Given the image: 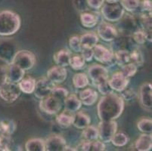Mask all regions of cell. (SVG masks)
I'll return each mask as SVG.
<instances>
[{
  "instance_id": "30bf717a",
  "label": "cell",
  "mask_w": 152,
  "mask_h": 151,
  "mask_svg": "<svg viewBox=\"0 0 152 151\" xmlns=\"http://www.w3.org/2000/svg\"><path fill=\"white\" fill-rule=\"evenodd\" d=\"M93 49V58L102 63L109 64L114 61V52L102 45H95Z\"/></svg>"
},
{
  "instance_id": "52a82bcc",
  "label": "cell",
  "mask_w": 152,
  "mask_h": 151,
  "mask_svg": "<svg viewBox=\"0 0 152 151\" xmlns=\"http://www.w3.org/2000/svg\"><path fill=\"white\" fill-rule=\"evenodd\" d=\"M21 91L17 83L6 82L0 88V98L7 103H12L19 98Z\"/></svg>"
},
{
  "instance_id": "e575fe53",
  "label": "cell",
  "mask_w": 152,
  "mask_h": 151,
  "mask_svg": "<svg viewBox=\"0 0 152 151\" xmlns=\"http://www.w3.org/2000/svg\"><path fill=\"white\" fill-rule=\"evenodd\" d=\"M12 135H8L0 132V151L10 150L12 146Z\"/></svg>"
},
{
  "instance_id": "9c48e42d",
  "label": "cell",
  "mask_w": 152,
  "mask_h": 151,
  "mask_svg": "<svg viewBox=\"0 0 152 151\" xmlns=\"http://www.w3.org/2000/svg\"><path fill=\"white\" fill-rule=\"evenodd\" d=\"M55 87V84L48 78L40 79L36 82L34 93L37 98L42 99L50 95Z\"/></svg>"
},
{
  "instance_id": "44dd1931",
  "label": "cell",
  "mask_w": 152,
  "mask_h": 151,
  "mask_svg": "<svg viewBox=\"0 0 152 151\" xmlns=\"http://www.w3.org/2000/svg\"><path fill=\"white\" fill-rule=\"evenodd\" d=\"M70 58L71 54L68 50L62 49L54 55V61L58 66L65 67L70 64Z\"/></svg>"
},
{
  "instance_id": "5bb4252c",
  "label": "cell",
  "mask_w": 152,
  "mask_h": 151,
  "mask_svg": "<svg viewBox=\"0 0 152 151\" xmlns=\"http://www.w3.org/2000/svg\"><path fill=\"white\" fill-rule=\"evenodd\" d=\"M45 150L47 151H64L66 141L60 135H52L45 141Z\"/></svg>"
},
{
  "instance_id": "f6af8a7d",
  "label": "cell",
  "mask_w": 152,
  "mask_h": 151,
  "mask_svg": "<svg viewBox=\"0 0 152 151\" xmlns=\"http://www.w3.org/2000/svg\"><path fill=\"white\" fill-rule=\"evenodd\" d=\"M9 65L0 66V88L8 81V79H7V70H8Z\"/></svg>"
},
{
  "instance_id": "7dc6e473",
  "label": "cell",
  "mask_w": 152,
  "mask_h": 151,
  "mask_svg": "<svg viewBox=\"0 0 152 151\" xmlns=\"http://www.w3.org/2000/svg\"><path fill=\"white\" fill-rule=\"evenodd\" d=\"M141 6L144 12H151V0H142V2H141Z\"/></svg>"
},
{
  "instance_id": "681fc988",
  "label": "cell",
  "mask_w": 152,
  "mask_h": 151,
  "mask_svg": "<svg viewBox=\"0 0 152 151\" xmlns=\"http://www.w3.org/2000/svg\"><path fill=\"white\" fill-rule=\"evenodd\" d=\"M107 2H118V0H105Z\"/></svg>"
},
{
  "instance_id": "8992f818",
  "label": "cell",
  "mask_w": 152,
  "mask_h": 151,
  "mask_svg": "<svg viewBox=\"0 0 152 151\" xmlns=\"http://www.w3.org/2000/svg\"><path fill=\"white\" fill-rule=\"evenodd\" d=\"M64 101L52 95H49L41 99L39 108L44 113L49 115L57 114L61 110Z\"/></svg>"
},
{
  "instance_id": "3957f363",
  "label": "cell",
  "mask_w": 152,
  "mask_h": 151,
  "mask_svg": "<svg viewBox=\"0 0 152 151\" xmlns=\"http://www.w3.org/2000/svg\"><path fill=\"white\" fill-rule=\"evenodd\" d=\"M101 8L102 15L107 21H119L125 14V10L118 2L104 3Z\"/></svg>"
},
{
  "instance_id": "d6986e66",
  "label": "cell",
  "mask_w": 152,
  "mask_h": 151,
  "mask_svg": "<svg viewBox=\"0 0 152 151\" xmlns=\"http://www.w3.org/2000/svg\"><path fill=\"white\" fill-rule=\"evenodd\" d=\"M136 150L139 151H149L151 150L152 138L151 135L144 133L136 140L135 144Z\"/></svg>"
},
{
  "instance_id": "8fae6325",
  "label": "cell",
  "mask_w": 152,
  "mask_h": 151,
  "mask_svg": "<svg viewBox=\"0 0 152 151\" xmlns=\"http://www.w3.org/2000/svg\"><path fill=\"white\" fill-rule=\"evenodd\" d=\"M97 32L99 36L105 42L114 41L118 36L117 29L113 25L106 22H102L98 26Z\"/></svg>"
},
{
  "instance_id": "9a60e30c",
  "label": "cell",
  "mask_w": 152,
  "mask_h": 151,
  "mask_svg": "<svg viewBox=\"0 0 152 151\" xmlns=\"http://www.w3.org/2000/svg\"><path fill=\"white\" fill-rule=\"evenodd\" d=\"M152 85L151 83L146 82L140 87L139 90V101L142 106L145 109H151L152 106Z\"/></svg>"
},
{
  "instance_id": "f35d334b",
  "label": "cell",
  "mask_w": 152,
  "mask_h": 151,
  "mask_svg": "<svg viewBox=\"0 0 152 151\" xmlns=\"http://www.w3.org/2000/svg\"><path fill=\"white\" fill-rule=\"evenodd\" d=\"M68 91L66 88H63V87H55L52 89L51 95L58 98V99L61 100L62 101H64L65 100V98L68 96Z\"/></svg>"
},
{
  "instance_id": "ffe728a7",
  "label": "cell",
  "mask_w": 152,
  "mask_h": 151,
  "mask_svg": "<svg viewBox=\"0 0 152 151\" xmlns=\"http://www.w3.org/2000/svg\"><path fill=\"white\" fill-rule=\"evenodd\" d=\"M64 104L66 110L74 113L80 109L82 102L80 99L77 98L75 95H71L65 98V100L64 101Z\"/></svg>"
},
{
  "instance_id": "83f0119b",
  "label": "cell",
  "mask_w": 152,
  "mask_h": 151,
  "mask_svg": "<svg viewBox=\"0 0 152 151\" xmlns=\"http://www.w3.org/2000/svg\"><path fill=\"white\" fill-rule=\"evenodd\" d=\"M114 55V62L119 65V66H123L126 63H129V52L126 49L118 50Z\"/></svg>"
},
{
  "instance_id": "d4e9b609",
  "label": "cell",
  "mask_w": 152,
  "mask_h": 151,
  "mask_svg": "<svg viewBox=\"0 0 152 151\" xmlns=\"http://www.w3.org/2000/svg\"><path fill=\"white\" fill-rule=\"evenodd\" d=\"M73 113L67 110H64V112L58 114L56 117V122L58 124L64 128H67L73 124L74 120V114Z\"/></svg>"
},
{
  "instance_id": "ee69618b",
  "label": "cell",
  "mask_w": 152,
  "mask_h": 151,
  "mask_svg": "<svg viewBox=\"0 0 152 151\" xmlns=\"http://www.w3.org/2000/svg\"><path fill=\"white\" fill-rule=\"evenodd\" d=\"M82 55L81 56L83 58L84 60L87 62H89L92 60L93 58V49L91 48H83L81 51Z\"/></svg>"
},
{
  "instance_id": "b9f144b4",
  "label": "cell",
  "mask_w": 152,
  "mask_h": 151,
  "mask_svg": "<svg viewBox=\"0 0 152 151\" xmlns=\"http://www.w3.org/2000/svg\"><path fill=\"white\" fill-rule=\"evenodd\" d=\"M135 96H136L135 91L131 88H126L124 91H121V97L125 101H131V100L134 99Z\"/></svg>"
},
{
  "instance_id": "74e56055",
  "label": "cell",
  "mask_w": 152,
  "mask_h": 151,
  "mask_svg": "<svg viewBox=\"0 0 152 151\" xmlns=\"http://www.w3.org/2000/svg\"><path fill=\"white\" fill-rule=\"evenodd\" d=\"M137 66L132 63H128L122 66V70L121 73L124 74V76L126 78H130V77L135 76V73H137Z\"/></svg>"
},
{
  "instance_id": "8d00e7d4",
  "label": "cell",
  "mask_w": 152,
  "mask_h": 151,
  "mask_svg": "<svg viewBox=\"0 0 152 151\" xmlns=\"http://www.w3.org/2000/svg\"><path fill=\"white\" fill-rule=\"evenodd\" d=\"M121 4L124 10L129 12L135 11L140 5L139 0H121Z\"/></svg>"
},
{
  "instance_id": "d590c367",
  "label": "cell",
  "mask_w": 152,
  "mask_h": 151,
  "mask_svg": "<svg viewBox=\"0 0 152 151\" xmlns=\"http://www.w3.org/2000/svg\"><path fill=\"white\" fill-rule=\"evenodd\" d=\"M137 127L140 131L151 134L152 130V121L150 119H142L137 123Z\"/></svg>"
},
{
  "instance_id": "bcb514c9",
  "label": "cell",
  "mask_w": 152,
  "mask_h": 151,
  "mask_svg": "<svg viewBox=\"0 0 152 151\" xmlns=\"http://www.w3.org/2000/svg\"><path fill=\"white\" fill-rule=\"evenodd\" d=\"M105 2V0H87V4L93 9H100Z\"/></svg>"
},
{
  "instance_id": "2e32d148",
  "label": "cell",
  "mask_w": 152,
  "mask_h": 151,
  "mask_svg": "<svg viewBox=\"0 0 152 151\" xmlns=\"http://www.w3.org/2000/svg\"><path fill=\"white\" fill-rule=\"evenodd\" d=\"M25 72L17 65L10 63L7 70V79L8 81L13 83H18L24 77Z\"/></svg>"
},
{
  "instance_id": "7a4b0ae2",
  "label": "cell",
  "mask_w": 152,
  "mask_h": 151,
  "mask_svg": "<svg viewBox=\"0 0 152 151\" xmlns=\"http://www.w3.org/2000/svg\"><path fill=\"white\" fill-rule=\"evenodd\" d=\"M20 27V18L11 11L0 12V36H8L15 34Z\"/></svg>"
},
{
  "instance_id": "4dcf8cb0",
  "label": "cell",
  "mask_w": 152,
  "mask_h": 151,
  "mask_svg": "<svg viewBox=\"0 0 152 151\" xmlns=\"http://www.w3.org/2000/svg\"><path fill=\"white\" fill-rule=\"evenodd\" d=\"M73 83L75 88H83L89 84V78L85 73H77L73 78Z\"/></svg>"
},
{
  "instance_id": "f1b7e54d",
  "label": "cell",
  "mask_w": 152,
  "mask_h": 151,
  "mask_svg": "<svg viewBox=\"0 0 152 151\" xmlns=\"http://www.w3.org/2000/svg\"><path fill=\"white\" fill-rule=\"evenodd\" d=\"M17 125L13 120H5L0 122V132L8 135H12L16 130Z\"/></svg>"
},
{
  "instance_id": "cb8c5ba5",
  "label": "cell",
  "mask_w": 152,
  "mask_h": 151,
  "mask_svg": "<svg viewBox=\"0 0 152 151\" xmlns=\"http://www.w3.org/2000/svg\"><path fill=\"white\" fill-rule=\"evenodd\" d=\"M36 80L31 77L23 78L18 82V86L20 91L25 94L34 93L35 89Z\"/></svg>"
},
{
  "instance_id": "277c9868",
  "label": "cell",
  "mask_w": 152,
  "mask_h": 151,
  "mask_svg": "<svg viewBox=\"0 0 152 151\" xmlns=\"http://www.w3.org/2000/svg\"><path fill=\"white\" fill-rule=\"evenodd\" d=\"M36 63V57L34 53L27 50H21L15 54L12 63L17 65L22 70H30Z\"/></svg>"
},
{
  "instance_id": "4fadbf2b",
  "label": "cell",
  "mask_w": 152,
  "mask_h": 151,
  "mask_svg": "<svg viewBox=\"0 0 152 151\" xmlns=\"http://www.w3.org/2000/svg\"><path fill=\"white\" fill-rule=\"evenodd\" d=\"M67 77V72L64 67L61 66H52L47 72V78L54 84H60L65 81Z\"/></svg>"
},
{
  "instance_id": "60d3db41",
  "label": "cell",
  "mask_w": 152,
  "mask_h": 151,
  "mask_svg": "<svg viewBox=\"0 0 152 151\" xmlns=\"http://www.w3.org/2000/svg\"><path fill=\"white\" fill-rule=\"evenodd\" d=\"M132 38H133L134 41L139 45L145 44L147 40L145 32L142 31V30H137V31L134 32L132 34Z\"/></svg>"
},
{
  "instance_id": "ba28073f",
  "label": "cell",
  "mask_w": 152,
  "mask_h": 151,
  "mask_svg": "<svg viewBox=\"0 0 152 151\" xmlns=\"http://www.w3.org/2000/svg\"><path fill=\"white\" fill-rule=\"evenodd\" d=\"M88 74L92 83L96 86L108 80V71L102 65L95 64L91 66L88 70Z\"/></svg>"
},
{
  "instance_id": "c3c4849f",
  "label": "cell",
  "mask_w": 152,
  "mask_h": 151,
  "mask_svg": "<svg viewBox=\"0 0 152 151\" xmlns=\"http://www.w3.org/2000/svg\"><path fill=\"white\" fill-rule=\"evenodd\" d=\"M9 62L5 60V58L0 57V66H5V65H9Z\"/></svg>"
},
{
  "instance_id": "e0dca14e",
  "label": "cell",
  "mask_w": 152,
  "mask_h": 151,
  "mask_svg": "<svg viewBox=\"0 0 152 151\" xmlns=\"http://www.w3.org/2000/svg\"><path fill=\"white\" fill-rule=\"evenodd\" d=\"M105 150V145L101 141H89L84 140L77 146V150L82 151H103Z\"/></svg>"
},
{
  "instance_id": "7402d4cb",
  "label": "cell",
  "mask_w": 152,
  "mask_h": 151,
  "mask_svg": "<svg viewBox=\"0 0 152 151\" xmlns=\"http://www.w3.org/2000/svg\"><path fill=\"white\" fill-rule=\"evenodd\" d=\"M91 119L88 115L83 112H78L74 115L73 124L74 126L79 129H83L86 127L90 125Z\"/></svg>"
},
{
  "instance_id": "484cf974",
  "label": "cell",
  "mask_w": 152,
  "mask_h": 151,
  "mask_svg": "<svg viewBox=\"0 0 152 151\" xmlns=\"http://www.w3.org/2000/svg\"><path fill=\"white\" fill-rule=\"evenodd\" d=\"M80 21L82 25L86 28H92L98 23V16L95 14L84 12L80 15Z\"/></svg>"
},
{
  "instance_id": "603a6c76",
  "label": "cell",
  "mask_w": 152,
  "mask_h": 151,
  "mask_svg": "<svg viewBox=\"0 0 152 151\" xmlns=\"http://www.w3.org/2000/svg\"><path fill=\"white\" fill-rule=\"evenodd\" d=\"M82 48H92L99 42V36L94 33H87L80 37Z\"/></svg>"
},
{
  "instance_id": "7bdbcfd3",
  "label": "cell",
  "mask_w": 152,
  "mask_h": 151,
  "mask_svg": "<svg viewBox=\"0 0 152 151\" xmlns=\"http://www.w3.org/2000/svg\"><path fill=\"white\" fill-rule=\"evenodd\" d=\"M98 89H99V91L102 94V95H108V94L113 92V89L110 88V86L109 85L108 82L106 81L102 83V84H99V85H97Z\"/></svg>"
},
{
  "instance_id": "1f68e13d",
  "label": "cell",
  "mask_w": 152,
  "mask_h": 151,
  "mask_svg": "<svg viewBox=\"0 0 152 151\" xmlns=\"http://www.w3.org/2000/svg\"><path fill=\"white\" fill-rule=\"evenodd\" d=\"M128 141H129V138L126 134L122 132H116L114 136H113V138H112L110 142L114 146L121 147H124L126 145L128 144Z\"/></svg>"
},
{
  "instance_id": "f546056e",
  "label": "cell",
  "mask_w": 152,
  "mask_h": 151,
  "mask_svg": "<svg viewBox=\"0 0 152 151\" xmlns=\"http://www.w3.org/2000/svg\"><path fill=\"white\" fill-rule=\"evenodd\" d=\"M82 135L83 138L86 141H95V140H97L99 138V130L95 126L88 125L85 128H83Z\"/></svg>"
},
{
  "instance_id": "836d02e7",
  "label": "cell",
  "mask_w": 152,
  "mask_h": 151,
  "mask_svg": "<svg viewBox=\"0 0 152 151\" xmlns=\"http://www.w3.org/2000/svg\"><path fill=\"white\" fill-rule=\"evenodd\" d=\"M70 65L74 70H82L86 65V61L80 55H75L70 58Z\"/></svg>"
},
{
  "instance_id": "5b68a950",
  "label": "cell",
  "mask_w": 152,
  "mask_h": 151,
  "mask_svg": "<svg viewBox=\"0 0 152 151\" xmlns=\"http://www.w3.org/2000/svg\"><path fill=\"white\" fill-rule=\"evenodd\" d=\"M99 138L103 143H109L117 130V123L115 120L101 121L99 125Z\"/></svg>"
},
{
  "instance_id": "4316f807",
  "label": "cell",
  "mask_w": 152,
  "mask_h": 151,
  "mask_svg": "<svg viewBox=\"0 0 152 151\" xmlns=\"http://www.w3.org/2000/svg\"><path fill=\"white\" fill-rule=\"evenodd\" d=\"M25 149L27 151H45V141L41 138H33L27 141Z\"/></svg>"
},
{
  "instance_id": "6da1fadb",
  "label": "cell",
  "mask_w": 152,
  "mask_h": 151,
  "mask_svg": "<svg viewBox=\"0 0 152 151\" xmlns=\"http://www.w3.org/2000/svg\"><path fill=\"white\" fill-rule=\"evenodd\" d=\"M124 110V100L114 91L104 95L97 106L98 116L101 121L117 120L121 116Z\"/></svg>"
},
{
  "instance_id": "d6a6232c",
  "label": "cell",
  "mask_w": 152,
  "mask_h": 151,
  "mask_svg": "<svg viewBox=\"0 0 152 151\" xmlns=\"http://www.w3.org/2000/svg\"><path fill=\"white\" fill-rule=\"evenodd\" d=\"M129 62L136 66H141L144 63V56L139 49H133L129 53Z\"/></svg>"
},
{
  "instance_id": "ab89813d",
  "label": "cell",
  "mask_w": 152,
  "mask_h": 151,
  "mask_svg": "<svg viewBox=\"0 0 152 151\" xmlns=\"http://www.w3.org/2000/svg\"><path fill=\"white\" fill-rule=\"evenodd\" d=\"M69 45L70 49L76 53H80L82 51V45L80 43V39L78 36H72L69 40Z\"/></svg>"
},
{
  "instance_id": "7c38bea8",
  "label": "cell",
  "mask_w": 152,
  "mask_h": 151,
  "mask_svg": "<svg viewBox=\"0 0 152 151\" xmlns=\"http://www.w3.org/2000/svg\"><path fill=\"white\" fill-rule=\"evenodd\" d=\"M107 82L113 91L121 92L126 88L127 85H129V79L124 77L121 72H117V73H114L111 77V78L107 80Z\"/></svg>"
},
{
  "instance_id": "ac0fdd59",
  "label": "cell",
  "mask_w": 152,
  "mask_h": 151,
  "mask_svg": "<svg viewBox=\"0 0 152 151\" xmlns=\"http://www.w3.org/2000/svg\"><path fill=\"white\" fill-rule=\"evenodd\" d=\"M98 92L92 88H86L80 94V99L86 106H92L98 99Z\"/></svg>"
}]
</instances>
